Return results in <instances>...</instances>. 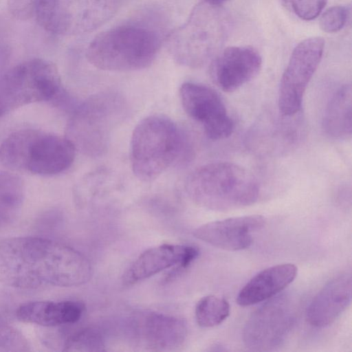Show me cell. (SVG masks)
I'll return each instance as SVG.
<instances>
[{"instance_id": "cell-1", "label": "cell", "mask_w": 352, "mask_h": 352, "mask_svg": "<svg viewBox=\"0 0 352 352\" xmlns=\"http://www.w3.org/2000/svg\"><path fill=\"white\" fill-rule=\"evenodd\" d=\"M92 276L87 258L59 242L37 236L0 239V284L17 289L68 287Z\"/></svg>"}, {"instance_id": "cell-2", "label": "cell", "mask_w": 352, "mask_h": 352, "mask_svg": "<svg viewBox=\"0 0 352 352\" xmlns=\"http://www.w3.org/2000/svg\"><path fill=\"white\" fill-rule=\"evenodd\" d=\"M188 138L170 118L154 114L140 121L133 129L130 161L133 174L140 180L155 179L182 157L192 155Z\"/></svg>"}, {"instance_id": "cell-3", "label": "cell", "mask_w": 352, "mask_h": 352, "mask_svg": "<svg viewBox=\"0 0 352 352\" xmlns=\"http://www.w3.org/2000/svg\"><path fill=\"white\" fill-rule=\"evenodd\" d=\"M186 190L197 204L216 211L250 206L259 196V184L247 169L234 163L216 162L203 165L186 178Z\"/></svg>"}, {"instance_id": "cell-4", "label": "cell", "mask_w": 352, "mask_h": 352, "mask_svg": "<svg viewBox=\"0 0 352 352\" xmlns=\"http://www.w3.org/2000/svg\"><path fill=\"white\" fill-rule=\"evenodd\" d=\"M76 148L67 138L35 129H21L0 144V163L6 167L41 175H52L72 164Z\"/></svg>"}, {"instance_id": "cell-5", "label": "cell", "mask_w": 352, "mask_h": 352, "mask_svg": "<svg viewBox=\"0 0 352 352\" xmlns=\"http://www.w3.org/2000/svg\"><path fill=\"white\" fill-rule=\"evenodd\" d=\"M160 44L155 30L140 25H122L96 36L88 46L87 57L100 69L139 70L152 64Z\"/></svg>"}, {"instance_id": "cell-6", "label": "cell", "mask_w": 352, "mask_h": 352, "mask_svg": "<svg viewBox=\"0 0 352 352\" xmlns=\"http://www.w3.org/2000/svg\"><path fill=\"white\" fill-rule=\"evenodd\" d=\"M69 96L55 65L33 59L14 66L0 78V117L34 102L50 101L63 106Z\"/></svg>"}, {"instance_id": "cell-7", "label": "cell", "mask_w": 352, "mask_h": 352, "mask_svg": "<svg viewBox=\"0 0 352 352\" xmlns=\"http://www.w3.org/2000/svg\"><path fill=\"white\" fill-rule=\"evenodd\" d=\"M227 13L219 6L201 3L172 37V52L182 64L199 67L216 56L230 31Z\"/></svg>"}, {"instance_id": "cell-8", "label": "cell", "mask_w": 352, "mask_h": 352, "mask_svg": "<svg viewBox=\"0 0 352 352\" xmlns=\"http://www.w3.org/2000/svg\"><path fill=\"white\" fill-rule=\"evenodd\" d=\"M124 112L123 99L114 93L91 96L74 109L66 137L83 153L100 155L107 151L112 130Z\"/></svg>"}, {"instance_id": "cell-9", "label": "cell", "mask_w": 352, "mask_h": 352, "mask_svg": "<svg viewBox=\"0 0 352 352\" xmlns=\"http://www.w3.org/2000/svg\"><path fill=\"white\" fill-rule=\"evenodd\" d=\"M117 8L118 0H38L34 13L48 32L79 34L100 27Z\"/></svg>"}, {"instance_id": "cell-10", "label": "cell", "mask_w": 352, "mask_h": 352, "mask_svg": "<svg viewBox=\"0 0 352 352\" xmlns=\"http://www.w3.org/2000/svg\"><path fill=\"white\" fill-rule=\"evenodd\" d=\"M295 322V310L290 296L279 295L270 298L248 319L243 341L252 351H266L281 346Z\"/></svg>"}, {"instance_id": "cell-11", "label": "cell", "mask_w": 352, "mask_h": 352, "mask_svg": "<svg viewBox=\"0 0 352 352\" xmlns=\"http://www.w3.org/2000/svg\"><path fill=\"white\" fill-rule=\"evenodd\" d=\"M324 41L311 37L302 41L294 49L281 76L278 89V111L292 116L300 111L307 87L322 56Z\"/></svg>"}, {"instance_id": "cell-12", "label": "cell", "mask_w": 352, "mask_h": 352, "mask_svg": "<svg viewBox=\"0 0 352 352\" xmlns=\"http://www.w3.org/2000/svg\"><path fill=\"white\" fill-rule=\"evenodd\" d=\"M179 98L186 113L202 126L208 138L220 140L231 135L234 122L221 98L213 89L186 82L179 88Z\"/></svg>"}, {"instance_id": "cell-13", "label": "cell", "mask_w": 352, "mask_h": 352, "mask_svg": "<svg viewBox=\"0 0 352 352\" xmlns=\"http://www.w3.org/2000/svg\"><path fill=\"white\" fill-rule=\"evenodd\" d=\"M296 115L264 114L248 131L247 146L264 156L280 155L291 151L299 143L302 135V126L296 119Z\"/></svg>"}, {"instance_id": "cell-14", "label": "cell", "mask_w": 352, "mask_h": 352, "mask_svg": "<svg viewBox=\"0 0 352 352\" xmlns=\"http://www.w3.org/2000/svg\"><path fill=\"white\" fill-rule=\"evenodd\" d=\"M262 66L258 52L250 46H230L220 51L210 66V75L217 86L232 92L257 76Z\"/></svg>"}, {"instance_id": "cell-15", "label": "cell", "mask_w": 352, "mask_h": 352, "mask_svg": "<svg viewBox=\"0 0 352 352\" xmlns=\"http://www.w3.org/2000/svg\"><path fill=\"white\" fill-rule=\"evenodd\" d=\"M191 245L162 244L143 252L126 269L122 284L131 286L173 266L185 268L199 256Z\"/></svg>"}, {"instance_id": "cell-16", "label": "cell", "mask_w": 352, "mask_h": 352, "mask_svg": "<svg viewBox=\"0 0 352 352\" xmlns=\"http://www.w3.org/2000/svg\"><path fill=\"white\" fill-rule=\"evenodd\" d=\"M265 223V218L261 215L232 217L201 225L192 234L217 248L239 251L251 245L252 233L263 228Z\"/></svg>"}, {"instance_id": "cell-17", "label": "cell", "mask_w": 352, "mask_h": 352, "mask_svg": "<svg viewBox=\"0 0 352 352\" xmlns=\"http://www.w3.org/2000/svg\"><path fill=\"white\" fill-rule=\"evenodd\" d=\"M351 291L350 274H342L330 280L307 307L306 318L309 324L324 328L333 323L350 305Z\"/></svg>"}, {"instance_id": "cell-18", "label": "cell", "mask_w": 352, "mask_h": 352, "mask_svg": "<svg viewBox=\"0 0 352 352\" xmlns=\"http://www.w3.org/2000/svg\"><path fill=\"white\" fill-rule=\"evenodd\" d=\"M85 309L78 300H36L21 304L16 310V317L23 322L55 327L76 323Z\"/></svg>"}, {"instance_id": "cell-19", "label": "cell", "mask_w": 352, "mask_h": 352, "mask_svg": "<svg viewBox=\"0 0 352 352\" xmlns=\"http://www.w3.org/2000/svg\"><path fill=\"white\" fill-rule=\"evenodd\" d=\"M297 273L298 268L292 263L267 267L244 285L236 296V302L241 307H248L269 300L292 283Z\"/></svg>"}, {"instance_id": "cell-20", "label": "cell", "mask_w": 352, "mask_h": 352, "mask_svg": "<svg viewBox=\"0 0 352 352\" xmlns=\"http://www.w3.org/2000/svg\"><path fill=\"white\" fill-rule=\"evenodd\" d=\"M138 332L144 345L152 350H173L186 340L187 328L179 318L157 313L143 316L138 322Z\"/></svg>"}, {"instance_id": "cell-21", "label": "cell", "mask_w": 352, "mask_h": 352, "mask_svg": "<svg viewBox=\"0 0 352 352\" xmlns=\"http://www.w3.org/2000/svg\"><path fill=\"white\" fill-rule=\"evenodd\" d=\"M351 86L344 85L333 94L326 107L322 129L327 135L338 140L351 138Z\"/></svg>"}, {"instance_id": "cell-22", "label": "cell", "mask_w": 352, "mask_h": 352, "mask_svg": "<svg viewBox=\"0 0 352 352\" xmlns=\"http://www.w3.org/2000/svg\"><path fill=\"white\" fill-rule=\"evenodd\" d=\"M24 186L16 175L0 171V230L16 221L23 201Z\"/></svg>"}, {"instance_id": "cell-23", "label": "cell", "mask_w": 352, "mask_h": 352, "mask_svg": "<svg viewBox=\"0 0 352 352\" xmlns=\"http://www.w3.org/2000/svg\"><path fill=\"white\" fill-rule=\"evenodd\" d=\"M230 312V304L225 298L208 295L198 301L195 315L199 326L210 328L221 324L229 316Z\"/></svg>"}, {"instance_id": "cell-24", "label": "cell", "mask_w": 352, "mask_h": 352, "mask_svg": "<svg viewBox=\"0 0 352 352\" xmlns=\"http://www.w3.org/2000/svg\"><path fill=\"white\" fill-rule=\"evenodd\" d=\"M104 342L101 333L94 329H84L71 336L65 342V351H103Z\"/></svg>"}, {"instance_id": "cell-25", "label": "cell", "mask_w": 352, "mask_h": 352, "mask_svg": "<svg viewBox=\"0 0 352 352\" xmlns=\"http://www.w3.org/2000/svg\"><path fill=\"white\" fill-rule=\"evenodd\" d=\"M30 351L25 336L16 329L0 319V352Z\"/></svg>"}, {"instance_id": "cell-26", "label": "cell", "mask_w": 352, "mask_h": 352, "mask_svg": "<svg viewBox=\"0 0 352 352\" xmlns=\"http://www.w3.org/2000/svg\"><path fill=\"white\" fill-rule=\"evenodd\" d=\"M350 13V7L336 6L327 9L320 16L319 25L325 32L333 33L340 30L346 24Z\"/></svg>"}, {"instance_id": "cell-27", "label": "cell", "mask_w": 352, "mask_h": 352, "mask_svg": "<svg viewBox=\"0 0 352 352\" xmlns=\"http://www.w3.org/2000/svg\"><path fill=\"white\" fill-rule=\"evenodd\" d=\"M299 18L310 21L316 18L327 4V0H283Z\"/></svg>"}, {"instance_id": "cell-28", "label": "cell", "mask_w": 352, "mask_h": 352, "mask_svg": "<svg viewBox=\"0 0 352 352\" xmlns=\"http://www.w3.org/2000/svg\"><path fill=\"white\" fill-rule=\"evenodd\" d=\"M10 6L14 14L23 17L34 12L38 0H10Z\"/></svg>"}, {"instance_id": "cell-29", "label": "cell", "mask_w": 352, "mask_h": 352, "mask_svg": "<svg viewBox=\"0 0 352 352\" xmlns=\"http://www.w3.org/2000/svg\"><path fill=\"white\" fill-rule=\"evenodd\" d=\"M205 3L211 5V6H219L221 4L226 2L228 0H203Z\"/></svg>"}]
</instances>
